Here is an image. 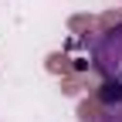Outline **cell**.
<instances>
[{"label": "cell", "mask_w": 122, "mask_h": 122, "mask_svg": "<svg viewBox=\"0 0 122 122\" xmlns=\"http://www.w3.org/2000/svg\"><path fill=\"white\" fill-rule=\"evenodd\" d=\"M92 58H95V68L105 75V81L122 85V24H112L98 34V41L92 44Z\"/></svg>", "instance_id": "obj_1"}, {"label": "cell", "mask_w": 122, "mask_h": 122, "mask_svg": "<svg viewBox=\"0 0 122 122\" xmlns=\"http://www.w3.org/2000/svg\"><path fill=\"white\" fill-rule=\"evenodd\" d=\"M98 122H122V98L112 102V105H105V112L98 115Z\"/></svg>", "instance_id": "obj_2"}]
</instances>
